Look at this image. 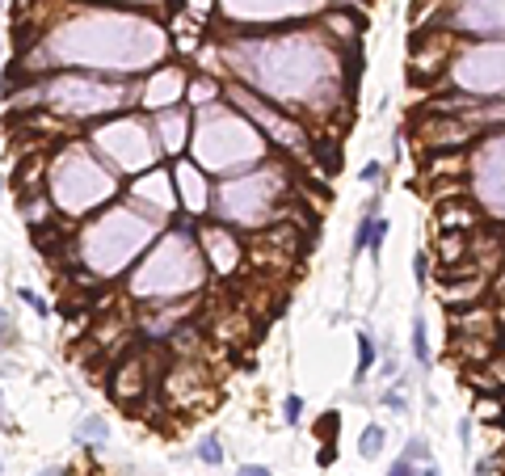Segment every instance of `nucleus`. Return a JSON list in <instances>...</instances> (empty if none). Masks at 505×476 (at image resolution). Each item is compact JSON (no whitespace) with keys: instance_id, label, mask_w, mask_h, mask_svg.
I'll use <instances>...</instances> for the list:
<instances>
[{"instance_id":"obj_11","label":"nucleus","mask_w":505,"mask_h":476,"mask_svg":"<svg viewBox=\"0 0 505 476\" xmlns=\"http://www.w3.org/2000/svg\"><path fill=\"white\" fill-rule=\"evenodd\" d=\"M198 460L211 464V468H219V464H223V447H219V439H202V443H198Z\"/></svg>"},{"instance_id":"obj_20","label":"nucleus","mask_w":505,"mask_h":476,"mask_svg":"<svg viewBox=\"0 0 505 476\" xmlns=\"http://www.w3.org/2000/svg\"><path fill=\"white\" fill-rule=\"evenodd\" d=\"M236 476H274V472H270L265 464H244V468H240Z\"/></svg>"},{"instance_id":"obj_22","label":"nucleus","mask_w":505,"mask_h":476,"mask_svg":"<svg viewBox=\"0 0 505 476\" xmlns=\"http://www.w3.org/2000/svg\"><path fill=\"white\" fill-rule=\"evenodd\" d=\"M413 476H442V472H438L434 464H426V468H417V472H413Z\"/></svg>"},{"instance_id":"obj_3","label":"nucleus","mask_w":505,"mask_h":476,"mask_svg":"<svg viewBox=\"0 0 505 476\" xmlns=\"http://www.w3.org/2000/svg\"><path fill=\"white\" fill-rule=\"evenodd\" d=\"M194 173H198V169L181 160V165H177V190H181V198L190 194V211H202V181H198Z\"/></svg>"},{"instance_id":"obj_1","label":"nucleus","mask_w":505,"mask_h":476,"mask_svg":"<svg viewBox=\"0 0 505 476\" xmlns=\"http://www.w3.org/2000/svg\"><path fill=\"white\" fill-rule=\"evenodd\" d=\"M156 127H160V135H164V148H181V139H185V127H190V114L185 110H156Z\"/></svg>"},{"instance_id":"obj_18","label":"nucleus","mask_w":505,"mask_h":476,"mask_svg":"<svg viewBox=\"0 0 505 476\" xmlns=\"http://www.w3.org/2000/svg\"><path fill=\"white\" fill-rule=\"evenodd\" d=\"M358 177H362V181H371V186H375V181H379V177H383V165H379V160H367V165H362V173H358Z\"/></svg>"},{"instance_id":"obj_17","label":"nucleus","mask_w":505,"mask_h":476,"mask_svg":"<svg viewBox=\"0 0 505 476\" xmlns=\"http://www.w3.org/2000/svg\"><path fill=\"white\" fill-rule=\"evenodd\" d=\"M17 300H25V304H29L38 316H51V304H46L42 295H34V291H17Z\"/></svg>"},{"instance_id":"obj_16","label":"nucleus","mask_w":505,"mask_h":476,"mask_svg":"<svg viewBox=\"0 0 505 476\" xmlns=\"http://www.w3.org/2000/svg\"><path fill=\"white\" fill-rule=\"evenodd\" d=\"M383 405H388L392 413H409V401H405L400 388H388V392H383Z\"/></svg>"},{"instance_id":"obj_13","label":"nucleus","mask_w":505,"mask_h":476,"mask_svg":"<svg viewBox=\"0 0 505 476\" xmlns=\"http://www.w3.org/2000/svg\"><path fill=\"white\" fill-rule=\"evenodd\" d=\"M337 430H341V413H324L320 426H316V435H320L324 443H337Z\"/></svg>"},{"instance_id":"obj_23","label":"nucleus","mask_w":505,"mask_h":476,"mask_svg":"<svg viewBox=\"0 0 505 476\" xmlns=\"http://www.w3.org/2000/svg\"><path fill=\"white\" fill-rule=\"evenodd\" d=\"M38 476H63V472H59V468H46V472H38Z\"/></svg>"},{"instance_id":"obj_4","label":"nucleus","mask_w":505,"mask_h":476,"mask_svg":"<svg viewBox=\"0 0 505 476\" xmlns=\"http://www.w3.org/2000/svg\"><path fill=\"white\" fill-rule=\"evenodd\" d=\"M438 253H442L447 266L459 262V257L468 253V236H464V232H442V236H438Z\"/></svg>"},{"instance_id":"obj_2","label":"nucleus","mask_w":505,"mask_h":476,"mask_svg":"<svg viewBox=\"0 0 505 476\" xmlns=\"http://www.w3.org/2000/svg\"><path fill=\"white\" fill-rule=\"evenodd\" d=\"M383 240H388V219L367 215V219L358 224V232H354V253H362V249L379 253V245H383Z\"/></svg>"},{"instance_id":"obj_15","label":"nucleus","mask_w":505,"mask_h":476,"mask_svg":"<svg viewBox=\"0 0 505 476\" xmlns=\"http://www.w3.org/2000/svg\"><path fill=\"white\" fill-rule=\"evenodd\" d=\"M430 270H434L430 253H421V249H417V257H413V274H417V287H421V283H430Z\"/></svg>"},{"instance_id":"obj_19","label":"nucleus","mask_w":505,"mask_h":476,"mask_svg":"<svg viewBox=\"0 0 505 476\" xmlns=\"http://www.w3.org/2000/svg\"><path fill=\"white\" fill-rule=\"evenodd\" d=\"M413 472H417V464H409L405 456H400V460H396V464L388 468V476H413Z\"/></svg>"},{"instance_id":"obj_25","label":"nucleus","mask_w":505,"mask_h":476,"mask_svg":"<svg viewBox=\"0 0 505 476\" xmlns=\"http://www.w3.org/2000/svg\"><path fill=\"white\" fill-rule=\"evenodd\" d=\"M0 190H4V177H0Z\"/></svg>"},{"instance_id":"obj_7","label":"nucleus","mask_w":505,"mask_h":476,"mask_svg":"<svg viewBox=\"0 0 505 476\" xmlns=\"http://www.w3.org/2000/svg\"><path fill=\"white\" fill-rule=\"evenodd\" d=\"M383 439H388V435H383V426H367V430H362V443H358L362 460H375V456L383 451Z\"/></svg>"},{"instance_id":"obj_26","label":"nucleus","mask_w":505,"mask_h":476,"mask_svg":"<svg viewBox=\"0 0 505 476\" xmlns=\"http://www.w3.org/2000/svg\"><path fill=\"white\" fill-rule=\"evenodd\" d=\"M0 468H4V464H0Z\"/></svg>"},{"instance_id":"obj_6","label":"nucleus","mask_w":505,"mask_h":476,"mask_svg":"<svg viewBox=\"0 0 505 476\" xmlns=\"http://www.w3.org/2000/svg\"><path fill=\"white\" fill-rule=\"evenodd\" d=\"M472 224H476V215H468L464 207H455V202H447V207H442V228H447V232H451V228H455V232H464V228H472Z\"/></svg>"},{"instance_id":"obj_21","label":"nucleus","mask_w":505,"mask_h":476,"mask_svg":"<svg viewBox=\"0 0 505 476\" xmlns=\"http://www.w3.org/2000/svg\"><path fill=\"white\" fill-rule=\"evenodd\" d=\"M333 460H337V451H333V443H329V447H324V451H320V464H324V468H329V464H333Z\"/></svg>"},{"instance_id":"obj_8","label":"nucleus","mask_w":505,"mask_h":476,"mask_svg":"<svg viewBox=\"0 0 505 476\" xmlns=\"http://www.w3.org/2000/svg\"><path fill=\"white\" fill-rule=\"evenodd\" d=\"M375 367V342L367 333H358V375L354 380H367V371Z\"/></svg>"},{"instance_id":"obj_5","label":"nucleus","mask_w":505,"mask_h":476,"mask_svg":"<svg viewBox=\"0 0 505 476\" xmlns=\"http://www.w3.org/2000/svg\"><path fill=\"white\" fill-rule=\"evenodd\" d=\"M413 359H417L421 367L434 363V359H430V337H426V321H421V312L413 316Z\"/></svg>"},{"instance_id":"obj_12","label":"nucleus","mask_w":505,"mask_h":476,"mask_svg":"<svg viewBox=\"0 0 505 476\" xmlns=\"http://www.w3.org/2000/svg\"><path fill=\"white\" fill-rule=\"evenodd\" d=\"M405 460H409V464H417V460H421V464H430V443H426L421 435H413V439H409V447H405Z\"/></svg>"},{"instance_id":"obj_14","label":"nucleus","mask_w":505,"mask_h":476,"mask_svg":"<svg viewBox=\"0 0 505 476\" xmlns=\"http://www.w3.org/2000/svg\"><path fill=\"white\" fill-rule=\"evenodd\" d=\"M282 418H287V426H299V418H303V397L291 392V397L282 401Z\"/></svg>"},{"instance_id":"obj_24","label":"nucleus","mask_w":505,"mask_h":476,"mask_svg":"<svg viewBox=\"0 0 505 476\" xmlns=\"http://www.w3.org/2000/svg\"><path fill=\"white\" fill-rule=\"evenodd\" d=\"M0 405H4V392H0ZM0 413H4V409H0Z\"/></svg>"},{"instance_id":"obj_10","label":"nucleus","mask_w":505,"mask_h":476,"mask_svg":"<svg viewBox=\"0 0 505 476\" xmlns=\"http://www.w3.org/2000/svg\"><path fill=\"white\" fill-rule=\"evenodd\" d=\"M476 418H485V422H501L505 405L497 401V397H480V401H476Z\"/></svg>"},{"instance_id":"obj_9","label":"nucleus","mask_w":505,"mask_h":476,"mask_svg":"<svg viewBox=\"0 0 505 476\" xmlns=\"http://www.w3.org/2000/svg\"><path fill=\"white\" fill-rule=\"evenodd\" d=\"M105 435H110V426H105L101 418H88V422L76 426V439H80V443H84V439H88V443H101Z\"/></svg>"}]
</instances>
